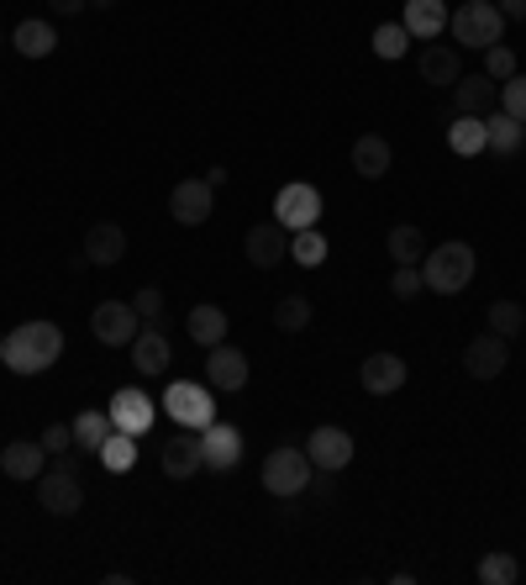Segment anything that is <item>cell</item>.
Returning a JSON list of instances; mask_svg holds the SVG:
<instances>
[{
    "label": "cell",
    "mask_w": 526,
    "mask_h": 585,
    "mask_svg": "<svg viewBox=\"0 0 526 585\" xmlns=\"http://www.w3.org/2000/svg\"><path fill=\"white\" fill-rule=\"evenodd\" d=\"M0 359H6V338H0Z\"/></svg>",
    "instance_id": "obj_47"
},
{
    "label": "cell",
    "mask_w": 526,
    "mask_h": 585,
    "mask_svg": "<svg viewBox=\"0 0 526 585\" xmlns=\"http://www.w3.org/2000/svg\"><path fill=\"white\" fill-rule=\"evenodd\" d=\"M0 85H6V79H0Z\"/></svg>",
    "instance_id": "obj_49"
},
{
    "label": "cell",
    "mask_w": 526,
    "mask_h": 585,
    "mask_svg": "<svg viewBox=\"0 0 526 585\" xmlns=\"http://www.w3.org/2000/svg\"><path fill=\"white\" fill-rule=\"evenodd\" d=\"M311 454L306 448H289V443H280L269 459H263V490L269 496H280V501H289V496H306V486H311Z\"/></svg>",
    "instance_id": "obj_4"
},
{
    "label": "cell",
    "mask_w": 526,
    "mask_h": 585,
    "mask_svg": "<svg viewBox=\"0 0 526 585\" xmlns=\"http://www.w3.org/2000/svg\"><path fill=\"white\" fill-rule=\"evenodd\" d=\"M211 206H216V191L206 180H179L174 191H168V212L179 227H200V221H211Z\"/></svg>",
    "instance_id": "obj_11"
},
{
    "label": "cell",
    "mask_w": 526,
    "mask_h": 585,
    "mask_svg": "<svg viewBox=\"0 0 526 585\" xmlns=\"http://www.w3.org/2000/svg\"><path fill=\"white\" fill-rule=\"evenodd\" d=\"M185 327H190V338L200 343V348H216V343L227 338V312H221V306H211V301H200V306H190Z\"/></svg>",
    "instance_id": "obj_29"
},
{
    "label": "cell",
    "mask_w": 526,
    "mask_h": 585,
    "mask_svg": "<svg viewBox=\"0 0 526 585\" xmlns=\"http://www.w3.org/2000/svg\"><path fill=\"white\" fill-rule=\"evenodd\" d=\"M0 469L11 475V480H37L43 469H48V448L37 438H17L0 448Z\"/></svg>",
    "instance_id": "obj_21"
},
{
    "label": "cell",
    "mask_w": 526,
    "mask_h": 585,
    "mask_svg": "<svg viewBox=\"0 0 526 585\" xmlns=\"http://www.w3.org/2000/svg\"><path fill=\"white\" fill-rule=\"evenodd\" d=\"M206 380H211V390H242L248 386V354L242 348H232V343H216V348H206Z\"/></svg>",
    "instance_id": "obj_15"
},
{
    "label": "cell",
    "mask_w": 526,
    "mask_h": 585,
    "mask_svg": "<svg viewBox=\"0 0 526 585\" xmlns=\"http://www.w3.org/2000/svg\"><path fill=\"white\" fill-rule=\"evenodd\" d=\"M448 17H453V11H448L442 0H406V17H401V22H406V32L416 43H437V37L448 32Z\"/></svg>",
    "instance_id": "obj_22"
},
{
    "label": "cell",
    "mask_w": 526,
    "mask_h": 585,
    "mask_svg": "<svg viewBox=\"0 0 526 585\" xmlns=\"http://www.w3.org/2000/svg\"><path fill=\"white\" fill-rule=\"evenodd\" d=\"M0 43H6V37H0Z\"/></svg>",
    "instance_id": "obj_48"
},
{
    "label": "cell",
    "mask_w": 526,
    "mask_h": 585,
    "mask_svg": "<svg viewBox=\"0 0 526 585\" xmlns=\"http://www.w3.org/2000/svg\"><path fill=\"white\" fill-rule=\"evenodd\" d=\"M48 6H53V17H79L90 0H48Z\"/></svg>",
    "instance_id": "obj_43"
},
{
    "label": "cell",
    "mask_w": 526,
    "mask_h": 585,
    "mask_svg": "<svg viewBox=\"0 0 526 585\" xmlns=\"http://www.w3.org/2000/svg\"><path fill=\"white\" fill-rule=\"evenodd\" d=\"M90 6H96V11H111V6H117V0H90Z\"/></svg>",
    "instance_id": "obj_46"
},
{
    "label": "cell",
    "mask_w": 526,
    "mask_h": 585,
    "mask_svg": "<svg viewBox=\"0 0 526 585\" xmlns=\"http://www.w3.org/2000/svg\"><path fill=\"white\" fill-rule=\"evenodd\" d=\"M448 32H453V43H463V48H490V43H501L505 17L495 0H463L453 17H448Z\"/></svg>",
    "instance_id": "obj_3"
},
{
    "label": "cell",
    "mask_w": 526,
    "mask_h": 585,
    "mask_svg": "<svg viewBox=\"0 0 526 585\" xmlns=\"http://www.w3.org/2000/svg\"><path fill=\"white\" fill-rule=\"evenodd\" d=\"M100 464H106V469H111V475H127V469H132V464H138V438H132V433H111V438L100 443V454H96Z\"/></svg>",
    "instance_id": "obj_31"
},
{
    "label": "cell",
    "mask_w": 526,
    "mask_h": 585,
    "mask_svg": "<svg viewBox=\"0 0 526 585\" xmlns=\"http://www.w3.org/2000/svg\"><path fill=\"white\" fill-rule=\"evenodd\" d=\"M242 253H248V264L274 269L280 259H289V227H280V221H259V227H248Z\"/></svg>",
    "instance_id": "obj_13"
},
{
    "label": "cell",
    "mask_w": 526,
    "mask_h": 585,
    "mask_svg": "<svg viewBox=\"0 0 526 585\" xmlns=\"http://www.w3.org/2000/svg\"><path fill=\"white\" fill-rule=\"evenodd\" d=\"M121 253H127V232H121L117 221H96L90 232H85V259L100 269L121 264Z\"/></svg>",
    "instance_id": "obj_24"
},
{
    "label": "cell",
    "mask_w": 526,
    "mask_h": 585,
    "mask_svg": "<svg viewBox=\"0 0 526 585\" xmlns=\"http://www.w3.org/2000/svg\"><path fill=\"white\" fill-rule=\"evenodd\" d=\"M43 448H48V459H58V454H64V448H74V427L69 422H48V427H43Z\"/></svg>",
    "instance_id": "obj_40"
},
{
    "label": "cell",
    "mask_w": 526,
    "mask_h": 585,
    "mask_svg": "<svg viewBox=\"0 0 526 585\" xmlns=\"http://www.w3.org/2000/svg\"><path fill=\"white\" fill-rule=\"evenodd\" d=\"M274 221H280V227H289V232H306V227H316V221H321V191H316V185H306V180L285 185V191L274 195Z\"/></svg>",
    "instance_id": "obj_7"
},
{
    "label": "cell",
    "mask_w": 526,
    "mask_h": 585,
    "mask_svg": "<svg viewBox=\"0 0 526 585\" xmlns=\"http://www.w3.org/2000/svg\"><path fill=\"white\" fill-rule=\"evenodd\" d=\"M58 354H64V327L58 322H22L6 338V359L0 365L11 375H43V369L58 365Z\"/></svg>",
    "instance_id": "obj_1"
},
{
    "label": "cell",
    "mask_w": 526,
    "mask_h": 585,
    "mask_svg": "<svg viewBox=\"0 0 526 585\" xmlns=\"http://www.w3.org/2000/svg\"><path fill=\"white\" fill-rule=\"evenodd\" d=\"M359 380H363V390H369V396H395V390L410 380V369H406V359H401V354H369V359H363V369H359Z\"/></svg>",
    "instance_id": "obj_18"
},
{
    "label": "cell",
    "mask_w": 526,
    "mask_h": 585,
    "mask_svg": "<svg viewBox=\"0 0 526 585\" xmlns=\"http://www.w3.org/2000/svg\"><path fill=\"white\" fill-rule=\"evenodd\" d=\"M421 291H427V274H421V264H395L390 295H401V301H416Z\"/></svg>",
    "instance_id": "obj_37"
},
{
    "label": "cell",
    "mask_w": 526,
    "mask_h": 585,
    "mask_svg": "<svg viewBox=\"0 0 526 585\" xmlns=\"http://www.w3.org/2000/svg\"><path fill=\"white\" fill-rule=\"evenodd\" d=\"M484 138H490V153H501V159H511V153H522L526 143V122H516V117H505L501 106L484 117Z\"/></svg>",
    "instance_id": "obj_27"
},
{
    "label": "cell",
    "mask_w": 526,
    "mask_h": 585,
    "mask_svg": "<svg viewBox=\"0 0 526 585\" xmlns=\"http://www.w3.org/2000/svg\"><path fill=\"white\" fill-rule=\"evenodd\" d=\"M484 74H490L495 85H505V79L516 74V53L505 48V43H490V48H484Z\"/></svg>",
    "instance_id": "obj_38"
},
{
    "label": "cell",
    "mask_w": 526,
    "mask_h": 585,
    "mask_svg": "<svg viewBox=\"0 0 526 585\" xmlns=\"http://www.w3.org/2000/svg\"><path fill=\"white\" fill-rule=\"evenodd\" d=\"M526 327V312L516 306V301H495L490 306V333H501V338H516Z\"/></svg>",
    "instance_id": "obj_36"
},
{
    "label": "cell",
    "mask_w": 526,
    "mask_h": 585,
    "mask_svg": "<svg viewBox=\"0 0 526 585\" xmlns=\"http://www.w3.org/2000/svg\"><path fill=\"white\" fill-rule=\"evenodd\" d=\"M311 301H306V295H280V306H274V327H280V333H306V327H311Z\"/></svg>",
    "instance_id": "obj_34"
},
{
    "label": "cell",
    "mask_w": 526,
    "mask_h": 585,
    "mask_svg": "<svg viewBox=\"0 0 526 585\" xmlns=\"http://www.w3.org/2000/svg\"><path fill=\"white\" fill-rule=\"evenodd\" d=\"M200 459H206V469H216V475L238 469V464H242V433L232 427V422H211V427H200Z\"/></svg>",
    "instance_id": "obj_9"
},
{
    "label": "cell",
    "mask_w": 526,
    "mask_h": 585,
    "mask_svg": "<svg viewBox=\"0 0 526 585\" xmlns=\"http://www.w3.org/2000/svg\"><path fill=\"white\" fill-rule=\"evenodd\" d=\"M453 106H458V117H490V111L501 106V85H495L490 74H474V79H463V74H458Z\"/></svg>",
    "instance_id": "obj_20"
},
{
    "label": "cell",
    "mask_w": 526,
    "mask_h": 585,
    "mask_svg": "<svg viewBox=\"0 0 526 585\" xmlns=\"http://www.w3.org/2000/svg\"><path fill=\"white\" fill-rule=\"evenodd\" d=\"M168 359H174V348H168L164 322H147L143 333L132 338V365H138V375H147V380H158V375L168 369Z\"/></svg>",
    "instance_id": "obj_16"
},
{
    "label": "cell",
    "mask_w": 526,
    "mask_h": 585,
    "mask_svg": "<svg viewBox=\"0 0 526 585\" xmlns=\"http://www.w3.org/2000/svg\"><path fill=\"white\" fill-rule=\"evenodd\" d=\"M306 454H311L316 469L342 475V469L353 464V433H348V427H332V422H321V427L311 433V443H306Z\"/></svg>",
    "instance_id": "obj_10"
},
{
    "label": "cell",
    "mask_w": 526,
    "mask_h": 585,
    "mask_svg": "<svg viewBox=\"0 0 526 585\" xmlns=\"http://www.w3.org/2000/svg\"><path fill=\"white\" fill-rule=\"evenodd\" d=\"M200 180H206V185H211V191H221V185H227V170H221V164H216V170H206V174H200Z\"/></svg>",
    "instance_id": "obj_45"
},
{
    "label": "cell",
    "mask_w": 526,
    "mask_h": 585,
    "mask_svg": "<svg viewBox=\"0 0 526 585\" xmlns=\"http://www.w3.org/2000/svg\"><path fill=\"white\" fill-rule=\"evenodd\" d=\"M37 507L43 512H53V517H74L79 507H85V486H79V475L74 469H43L37 475Z\"/></svg>",
    "instance_id": "obj_8"
},
{
    "label": "cell",
    "mask_w": 526,
    "mask_h": 585,
    "mask_svg": "<svg viewBox=\"0 0 526 585\" xmlns=\"http://www.w3.org/2000/svg\"><path fill=\"white\" fill-rule=\"evenodd\" d=\"M132 306H138L143 327H147V322H164V291H153V285H147V291H138V301H132Z\"/></svg>",
    "instance_id": "obj_41"
},
{
    "label": "cell",
    "mask_w": 526,
    "mask_h": 585,
    "mask_svg": "<svg viewBox=\"0 0 526 585\" xmlns=\"http://www.w3.org/2000/svg\"><path fill=\"white\" fill-rule=\"evenodd\" d=\"M501 111L516 117V122H526V74H511L501 85Z\"/></svg>",
    "instance_id": "obj_39"
},
{
    "label": "cell",
    "mask_w": 526,
    "mask_h": 585,
    "mask_svg": "<svg viewBox=\"0 0 526 585\" xmlns=\"http://www.w3.org/2000/svg\"><path fill=\"white\" fill-rule=\"evenodd\" d=\"M448 148H453L458 159H479V153L490 148V138H484V117H458V122L448 127Z\"/></svg>",
    "instance_id": "obj_30"
},
{
    "label": "cell",
    "mask_w": 526,
    "mask_h": 585,
    "mask_svg": "<svg viewBox=\"0 0 526 585\" xmlns=\"http://www.w3.org/2000/svg\"><path fill=\"white\" fill-rule=\"evenodd\" d=\"M90 333L106 348H132V338L143 333V317H138L132 301H100L96 312H90Z\"/></svg>",
    "instance_id": "obj_6"
},
{
    "label": "cell",
    "mask_w": 526,
    "mask_h": 585,
    "mask_svg": "<svg viewBox=\"0 0 526 585\" xmlns=\"http://www.w3.org/2000/svg\"><path fill=\"white\" fill-rule=\"evenodd\" d=\"M106 412L117 422L121 433H132V438H143L147 427H153V396H143L138 386H121L111 401H106Z\"/></svg>",
    "instance_id": "obj_12"
},
{
    "label": "cell",
    "mask_w": 526,
    "mask_h": 585,
    "mask_svg": "<svg viewBox=\"0 0 526 585\" xmlns=\"http://www.w3.org/2000/svg\"><path fill=\"white\" fill-rule=\"evenodd\" d=\"M384 248H390V264H421V259H427V232L401 221V227H390Z\"/></svg>",
    "instance_id": "obj_28"
},
{
    "label": "cell",
    "mask_w": 526,
    "mask_h": 585,
    "mask_svg": "<svg viewBox=\"0 0 526 585\" xmlns=\"http://www.w3.org/2000/svg\"><path fill=\"white\" fill-rule=\"evenodd\" d=\"M11 48L22 53V58H48V53L58 48V32H53V22H43V17H26V22L11 32Z\"/></svg>",
    "instance_id": "obj_26"
},
{
    "label": "cell",
    "mask_w": 526,
    "mask_h": 585,
    "mask_svg": "<svg viewBox=\"0 0 526 585\" xmlns=\"http://www.w3.org/2000/svg\"><path fill=\"white\" fill-rule=\"evenodd\" d=\"M474 269H479V253L469 243H437L427 248V259H421V274H427V291L437 295H458L474 285Z\"/></svg>",
    "instance_id": "obj_2"
},
{
    "label": "cell",
    "mask_w": 526,
    "mask_h": 585,
    "mask_svg": "<svg viewBox=\"0 0 526 585\" xmlns=\"http://www.w3.org/2000/svg\"><path fill=\"white\" fill-rule=\"evenodd\" d=\"M390 164H395V148H390V138H380V132H363V138H353V170H359L363 180H384V174H390Z\"/></svg>",
    "instance_id": "obj_23"
},
{
    "label": "cell",
    "mask_w": 526,
    "mask_h": 585,
    "mask_svg": "<svg viewBox=\"0 0 526 585\" xmlns=\"http://www.w3.org/2000/svg\"><path fill=\"white\" fill-rule=\"evenodd\" d=\"M501 17L505 22H526V0H501Z\"/></svg>",
    "instance_id": "obj_44"
},
{
    "label": "cell",
    "mask_w": 526,
    "mask_h": 585,
    "mask_svg": "<svg viewBox=\"0 0 526 585\" xmlns=\"http://www.w3.org/2000/svg\"><path fill=\"white\" fill-rule=\"evenodd\" d=\"M69 427H74V448H85V454H100V443L117 433V422H111V412H106V407H85Z\"/></svg>",
    "instance_id": "obj_25"
},
{
    "label": "cell",
    "mask_w": 526,
    "mask_h": 585,
    "mask_svg": "<svg viewBox=\"0 0 526 585\" xmlns=\"http://www.w3.org/2000/svg\"><path fill=\"white\" fill-rule=\"evenodd\" d=\"M410 43H416V37L406 32V22H380L374 26V53H380V58H406Z\"/></svg>",
    "instance_id": "obj_35"
},
{
    "label": "cell",
    "mask_w": 526,
    "mask_h": 585,
    "mask_svg": "<svg viewBox=\"0 0 526 585\" xmlns=\"http://www.w3.org/2000/svg\"><path fill=\"white\" fill-rule=\"evenodd\" d=\"M164 412L174 416L179 427L200 433V427H211V422H216V390L195 386V380H174V386L164 390Z\"/></svg>",
    "instance_id": "obj_5"
},
{
    "label": "cell",
    "mask_w": 526,
    "mask_h": 585,
    "mask_svg": "<svg viewBox=\"0 0 526 585\" xmlns=\"http://www.w3.org/2000/svg\"><path fill=\"white\" fill-rule=\"evenodd\" d=\"M289 259H295L300 269H321V264H327V238H321V227L289 232Z\"/></svg>",
    "instance_id": "obj_32"
},
{
    "label": "cell",
    "mask_w": 526,
    "mask_h": 585,
    "mask_svg": "<svg viewBox=\"0 0 526 585\" xmlns=\"http://www.w3.org/2000/svg\"><path fill=\"white\" fill-rule=\"evenodd\" d=\"M516 581H522V564H516V554L490 549V554L479 560V585H516Z\"/></svg>",
    "instance_id": "obj_33"
},
{
    "label": "cell",
    "mask_w": 526,
    "mask_h": 585,
    "mask_svg": "<svg viewBox=\"0 0 526 585\" xmlns=\"http://www.w3.org/2000/svg\"><path fill=\"white\" fill-rule=\"evenodd\" d=\"M416 74H421L427 85H448V90H453L458 74H463V58H458L453 43H421V53H416Z\"/></svg>",
    "instance_id": "obj_19"
},
{
    "label": "cell",
    "mask_w": 526,
    "mask_h": 585,
    "mask_svg": "<svg viewBox=\"0 0 526 585\" xmlns=\"http://www.w3.org/2000/svg\"><path fill=\"white\" fill-rule=\"evenodd\" d=\"M306 490H311V496H321V501H332V469H321V475H316V469H311V486H306Z\"/></svg>",
    "instance_id": "obj_42"
},
{
    "label": "cell",
    "mask_w": 526,
    "mask_h": 585,
    "mask_svg": "<svg viewBox=\"0 0 526 585\" xmlns=\"http://www.w3.org/2000/svg\"><path fill=\"white\" fill-rule=\"evenodd\" d=\"M505 365H511V343H505L501 333H484V338H474L463 348V369H469L474 380H501Z\"/></svg>",
    "instance_id": "obj_14"
},
{
    "label": "cell",
    "mask_w": 526,
    "mask_h": 585,
    "mask_svg": "<svg viewBox=\"0 0 526 585\" xmlns=\"http://www.w3.org/2000/svg\"><path fill=\"white\" fill-rule=\"evenodd\" d=\"M158 464H164L168 480H190V475H200V469H206V459H200V433L179 427V433H174V438L164 443Z\"/></svg>",
    "instance_id": "obj_17"
}]
</instances>
